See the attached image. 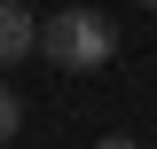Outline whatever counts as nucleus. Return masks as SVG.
<instances>
[{"instance_id":"nucleus-1","label":"nucleus","mask_w":157,"mask_h":149,"mask_svg":"<svg viewBox=\"0 0 157 149\" xmlns=\"http://www.w3.org/2000/svg\"><path fill=\"white\" fill-rule=\"evenodd\" d=\"M39 55L55 63V71H102L118 55V32L102 8H55V16L39 24Z\"/></svg>"},{"instance_id":"nucleus-2","label":"nucleus","mask_w":157,"mask_h":149,"mask_svg":"<svg viewBox=\"0 0 157 149\" xmlns=\"http://www.w3.org/2000/svg\"><path fill=\"white\" fill-rule=\"evenodd\" d=\"M24 55H39V16L24 0H0V63H24Z\"/></svg>"},{"instance_id":"nucleus-3","label":"nucleus","mask_w":157,"mask_h":149,"mask_svg":"<svg viewBox=\"0 0 157 149\" xmlns=\"http://www.w3.org/2000/svg\"><path fill=\"white\" fill-rule=\"evenodd\" d=\"M24 133V102H16V86H0V141H16Z\"/></svg>"},{"instance_id":"nucleus-4","label":"nucleus","mask_w":157,"mask_h":149,"mask_svg":"<svg viewBox=\"0 0 157 149\" xmlns=\"http://www.w3.org/2000/svg\"><path fill=\"white\" fill-rule=\"evenodd\" d=\"M94 149H141V141H118V133H110V141H94Z\"/></svg>"},{"instance_id":"nucleus-5","label":"nucleus","mask_w":157,"mask_h":149,"mask_svg":"<svg viewBox=\"0 0 157 149\" xmlns=\"http://www.w3.org/2000/svg\"><path fill=\"white\" fill-rule=\"evenodd\" d=\"M149 8H157V0H149Z\"/></svg>"}]
</instances>
